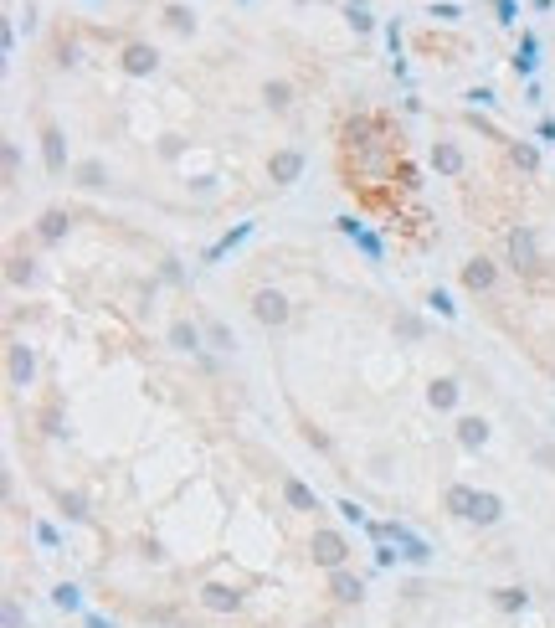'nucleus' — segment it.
Segmentation results:
<instances>
[{
	"label": "nucleus",
	"mask_w": 555,
	"mask_h": 628,
	"mask_svg": "<svg viewBox=\"0 0 555 628\" xmlns=\"http://www.w3.org/2000/svg\"><path fill=\"white\" fill-rule=\"evenodd\" d=\"M155 67H160V57H155V47H144V42L123 47V72H129V78H149Z\"/></svg>",
	"instance_id": "nucleus-1"
},
{
	"label": "nucleus",
	"mask_w": 555,
	"mask_h": 628,
	"mask_svg": "<svg viewBox=\"0 0 555 628\" xmlns=\"http://www.w3.org/2000/svg\"><path fill=\"white\" fill-rule=\"evenodd\" d=\"M252 310H257V319H263V325H283V319H288V299L278 289H263L257 299H252Z\"/></svg>",
	"instance_id": "nucleus-2"
},
{
	"label": "nucleus",
	"mask_w": 555,
	"mask_h": 628,
	"mask_svg": "<svg viewBox=\"0 0 555 628\" xmlns=\"http://www.w3.org/2000/svg\"><path fill=\"white\" fill-rule=\"evenodd\" d=\"M267 170H273V181H278V186H288V181H293V175L304 170V155H299V149H278Z\"/></svg>",
	"instance_id": "nucleus-3"
},
{
	"label": "nucleus",
	"mask_w": 555,
	"mask_h": 628,
	"mask_svg": "<svg viewBox=\"0 0 555 628\" xmlns=\"http://www.w3.org/2000/svg\"><path fill=\"white\" fill-rule=\"evenodd\" d=\"M432 165L442 170V175H458V170H463V149L458 145H432Z\"/></svg>",
	"instance_id": "nucleus-4"
},
{
	"label": "nucleus",
	"mask_w": 555,
	"mask_h": 628,
	"mask_svg": "<svg viewBox=\"0 0 555 628\" xmlns=\"http://www.w3.org/2000/svg\"><path fill=\"white\" fill-rule=\"evenodd\" d=\"M458 438H463V448H484L489 422H484V418H463V422H458Z\"/></svg>",
	"instance_id": "nucleus-5"
},
{
	"label": "nucleus",
	"mask_w": 555,
	"mask_h": 628,
	"mask_svg": "<svg viewBox=\"0 0 555 628\" xmlns=\"http://www.w3.org/2000/svg\"><path fill=\"white\" fill-rule=\"evenodd\" d=\"M41 149H46V170H62V165H67V149H62V129H46V134H41Z\"/></svg>",
	"instance_id": "nucleus-6"
},
{
	"label": "nucleus",
	"mask_w": 555,
	"mask_h": 628,
	"mask_svg": "<svg viewBox=\"0 0 555 628\" xmlns=\"http://www.w3.org/2000/svg\"><path fill=\"white\" fill-rule=\"evenodd\" d=\"M463 284H468V289H489V284H493V263H484V258L468 263V268H463Z\"/></svg>",
	"instance_id": "nucleus-7"
},
{
	"label": "nucleus",
	"mask_w": 555,
	"mask_h": 628,
	"mask_svg": "<svg viewBox=\"0 0 555 628\" xmlns=\"http://www.w3.org/2000/svg\"><path fill=\"white\" fill-rule=\"evenodd\" d=\"M345 16H349V26H355V31H370V26H375V16H370L366 0H345Z\"/></svg>",
	"instance_id": "nucleus-8"
},
{
	"label": "nucleus",
	"mask_w": 555,
	"mask_h": 628,
	"mask_svg": "<svg viewBox=\"0 0 555 628\" xmlns=\"http://www.w3.org/2000/svg\"><path fill=\"white\" fill-rule=\"evenodd\" d=\"M534 47L540 42L525 31V37H519V52H514V72H534Z\"/></svg>",
	"instance_id": "nucleus-9"
},
{
	"label": "nucleus",
	"mask_w": 555,
	"mask_h": 628,
	"mask_svg": "<svg viewBox=\"0 0 555 628\" xmlns=\"http://www.w3.org/2000/svg\"><path fill=\"white\" fill-rule=\"evenodd\" d=\"M196 325H185V319H175V325H170V345H181V351H196Z\"/></svg>",
	"instance_id": "nucleus-10"
},
{
	"label": "nucleus",
	"mask_w": 555,
	"mask_h": 628,
	"mask_svg": "<svg viewBox=\"0 0 555 628\" xmlns=\"http://www.w3.org/2000/svg\"><path fill=\"white\" fill-rule=\"evenodd\" d=\"M62 232H67V211H46V216H41V237H46V242H57Z\"/></svg>",
	"instance_id": "nucleus-11"
},
{
	"label": "nucleus",
	"mask_w": 555,
	"mask_h": 628,
	"mask_svg": "<svg viewBox=\"0 0 555 628\" xmlns=\"http://www.w3.org/2000/svg\"><path fill=\"white\" fill-rule=\"evenodd\" d=\"M164 21H170V31H196V16H190V11H185V5H170V11H164Z\"/></svg>",
	"instance_id": "nucleus-12"
},
{
	"label": "nucleus",
	"mask_w": 555,
	"mask_h": 628,
	"mask_svg": "<svg viewBox=\"0 0 555 628\" xmlns=\"http://www.w3.org/2000/svg\"><path fill=\"white\" fill-rule=\"evenodd\" d=\"M263 98H267L273 108H288V104H293V88H288V83H267Z\"/></svg>",
	"instance_id": "nucleus-13"
},
{
	"label": "nucleus",
	"mask_w": 555,
	"mask_h": 628,
	"mask_svg": "<svg viewBox=\"0 0 555 628\" xmlns=\"http://www.w3.org/2000/svg\"><path fill=\"white\" fill-rule=\"evenodd\" d=\"M458 402V381H437L432 386V407H452Z\"/></svg>",
	"instance_id": "nucleus-14"
},
{
	"label": "nucleus",
	"mask_w": 555,
	"mask_h": 628,
	"mask_svg": "<svg viewBox=\"0 0 555 628\" xmlns=\"http://www.w3.org/2000/svg\"><path fill=\"white\" fill-rule=\"evenodd\" d=\"M78 175H82V186H103V165H98V160H88Z\"/></svg>",
	"instance_id": "nucleus-15"
},
{
	"label": "nucleus",
	"mask_w": 555,
	"mask_h": 628,
	"mask_svg": "<svg viewBox=\"0 0 555 628\" xmlns=\"http://www.w3.org/2000/svg\"><path fill=\"white\" fill-rule=\"evenodd\" d=\"M432 16H437V21H458L463 11H458V5H432Z\"/></svg>",
	"instance_id": "nucleus-16"
},
{
	"label": "nucleus",
	"mask_w": 555,
	"mask_h": 628,
	"mask_svg": "<svg viewBox=\"0 0 555 628\" xmlns=\"http://www.w3.org/2000/svg\"><path fill=\"white\" fill-rule=\"evenodd\" d=\"M514 16H519V11H514V0H499V21L509 26V21H514Z\"/></svg>",
	"instance_id": "nucleus-17"
},
{
	"label": "nucleus",
	"mask_w": 555,
	"mask_h": 628,
	"mask_svg": "<svg viewBox=\"0 0 555 628\" xmlns=\"http://www.w3.org/2000/svg\"><path fill=\"white\" fill-rule=\"evenodd\" d=\"M242 5H247V0H242Z\"/></svg>",
	"instance_id": "nucleus-18"
}]
</instances>
